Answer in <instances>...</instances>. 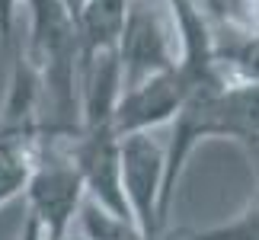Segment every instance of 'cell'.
Returning a JSON list of instances; mask_svg holds the SVG:
<instances>
[{
  "instance_id": "7a4b0ae2",
  "label": "cell",
  "mask_w": 259,
  "mask_h": 240,
  "mask_svg": "<svg viewBox=\"0 0 259 240\" xmlns=\"http://www.w3.org/2000/svg\"><path fill=\"white\" fill-rule=\"evenodd\" d=\"M26 221L19 240H64L71 237V224L83 205V183L77 176L64 141L38 135L35 164L23 189Z\"/></svg>"
},
{
  "instance_id": "30bf717a",
  "label": "cell",
  "mask_w": 259,
  "mask_h": 240,
  "mask_svg": "<svg viewBox=\"0 0 259 240\" xmlns=\"http://www.w3.org/2000/svg\"><path fill=\"white\" fill-rule=\"evenodd\" d=\"M19 4H26V0H0V38H4L7 52H13V26H16Z\"/></svg>"
},
{
  "instance_id": "9c48e42d",
  "label": "cell",
  "mask_w": 259,
  "mask_h": 240,
  "mask_svg": "<svg viewBox=\"0 0 259 240\" xmlns=\"http://www.w3.org/2000/svg\"><path fill=\"white\" fill-rule=\"evenodd\" d=\"M77 221H80V237L83 240H144L138 234L135 224L122 221V218L103 212L99 205L87 202L80 205V215H77Z\"/></svg>"
},
{
  "instance_id": "5b68a950",
  "label": "cell",
  "mask_w": 259,
  "mask_h": 240,
  "mask_svg": "<svg viewBox=\"0 0 259 240\" xmlns=\"http://www.w3.org/2000/svg\"><path fill=\"white\" fill-rule=\"evenodd\" d=\"M64 151L71 157L83 183L87 202L99 205L103 212L122 218L132 224L125 195H122V164H118V132L112 122L83 125L64 141Z\"/></svg>"
},
{
  "instance_id": "3957f363",
  "label": "cell",
  "mask_w": 259,
  "mask_h": 240,
  "mask_svg": "<svg viewBox=\"0 0 259 240\" xmlns=\"http://www.w3.org/2000/svg\"><path fill=\"white\" fill-rule=\"evenodd\" d=\"M118 164L132 224L144 240H163V138H157V132L118 135Z\"/></svg>"
},
{
  "instance_id": "7c38bea8",
  "label": "cell",
  "mask_w": 259,
  "mask_h": 240,
  "mask_svg": "<svg viewBox=\"0 0 259 240\" xmlns=\"http://www.w3.org/2000/svg\"><path fill=\"white\" fill-rule=\"evenodd\" d=\"M64 240H83V237H64Z\"/></svg>"
},
{
  "instance_id": "52a82bcc",
  "label": "cell",
  "mask_w": 259,
  "mask_h": 240,
  "mask_svg": "<svg viewBox=\"0 0 259 240\" xmlns=\"http://www.w3.org/2000/svg\"><path fill=\"white\" fill-rule=\"evenodd\" d=\"M38 151V132L0 122V208L23 195Z\"/></svg>"
},
{
  "instance_id": "8fae6325",
  "label": "cell",
  "mask_w": 259,
  "mask_h": 240,
  "mask_svg": "<svg viewBox=\"0 0 259 240\" xmlns=\"http://www.w3.org/2000/svg\"><path fill=\"white\" fill-rule=\"evenodd\" d=\"M61 4H64V7H67V10H71V16H74V19H77V13H80V10H83V7H87V0H61Z\"/></svg>"
},
{
  "instance_id": "ba28073f",
  "label": "cell",
  "mask_w": 259,
  "mask_h": 240,
  "mask_svg": "<svg viewBox=\"0 0 259 240\" xmlns=\"http://www.w3.org/2000/svg\"><path fill=\"white\" fill-rule=\"evenodd\" d=\"M163 240H259V192L227 221L183 231V234H170Z\"/></svg>"
},
{
  "instance_id": "8992f818",
  "label": "cell",
  "mask_w": 259,
  "mask_h": 240,
  "mask_svg": "<svg viewBox=\"0 0 259 240\" xmlns=\"http://www.w3.org/2000/svg\"><path fill=\"white\" fill-rule=\"evenodd\" d=\"M192 80L183 67H170L163 74H154L141 80L135 87H125L115 99L112 109V125L118 135H132V132H157L173 122V115L179 112L186 93L192 90Z\"/></svg>"
},
{
  "instance_id": "6da1fadb",
  "label": "cell",
  "mask_w": 259,
  "mask_h": 240,
  "mask_svg": "<svg viewBox=\"0 0 259 240\" xmlns=\"http://www.w3.org/2000/svg\"><path fill=\"white\" fill-rule=\"evenodd\" d=\"M163 138V218L170 221L173 198L195 147L205 141H237L250 147L259 141V87L231 80L218 71L198 80L186 93L179 112Z\"/></svg>"
},
{
  "instance_id": "277c9868",
  "label": "cell",
  "mask_w": 259,
  "mask_h": 240,
  "mask_svg": "<svg viewBox=\"0 0 259 240\" xmlns=\"http://www.w3.org/2000/svg\"><path fill=\"white\" fill-rule=\"evenodd\" d=\"M115 55H118L122 90L176 67L179 38H176L170 10H154L147 0H128L122 32H118V42H115Z\"/></svg>"
}]
</instances>
